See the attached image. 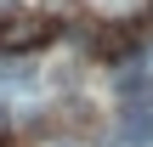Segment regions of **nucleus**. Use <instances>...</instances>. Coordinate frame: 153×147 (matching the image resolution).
Instances as JSON below:
<instances>
[{
	"label": "nucleus",
	"instance_id": "obj_1",
	"mask_svg": "<svg viewBox=\"0 0 153 147\" xmlns=\"http://www.w3.org/2000/svg\"><path fill=\"white\" fill-rule=\"evenodd\" d=\"M57 34V23L51 17H34V11H17V17H0V51H34V45H45Z\"/></svg>",
	"mask_w": 153,
	"mask_h": 147
},
{
	"label": "nucleus",
	"instance_id": "obj_2",
	"mask_svg": "<svg viewBox=\"0 0 153 147\" xmlns=\"http://www.w3.org/2000/svg\"><path fill=\"white\" fill-rule=\"evenodd\" d=\"M131 45H136L131 23H108V28H97V34H91V57H102V62H119Z\"/></svg>",
	"mask_w": 153,
	"mask_h": 147
},
{
	"label": "nucleus",
	"instance_id": "obj_3",
	"mask_svg": "<svg viewBox=\"0 0 153 147\" xmlns=\"http://www.w3.org/2000/svg\"><path fill=\"white\" fill-rule=\"evenodd\" d=\"M148 142H153V113L142 102H131L125 119H119V147H148Z\"/></svg>",
	"mask_w": 153,
	"mask_h": 147
},
{
	"label": "nucleus",
	"instance_id": "obj_4",
	"mask_svg": "<svg viewBox=\"0 0 153 147\" xmlns=\"http://www.w3.org/2000/svg\"><path fill=\"white\" fill-rule=\"evenodd\" d=\"M148 79H153V68H148V62H119V74H114V91L131 102V96H148Z\"/></svg>",
	"mask_w": 153,
	"mask_h": 147
},
{
	"label": "nucleus",
	"instance_id": "obj_5",
	"mask_svg": "<svg viewBox=\"0 0 153 147\" xmlns=\"http://www.w3.org/2000/svg\"><path fill=\"white\" fill-rule=\"evenodd\" d=\"M62 147H74V142H62Z\"/></svg>",
	"mask_w": 153,
	"mask_h": 147
}]
</instances>
